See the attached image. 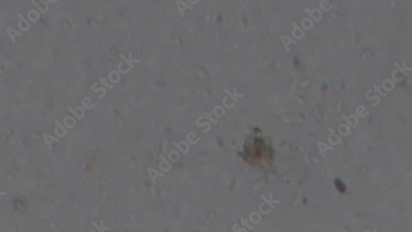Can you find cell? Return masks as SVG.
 Masks as SVG:
<instances>
[{"mask_svg": "<svg viewBox=\"0 0 412 232\" xmlns=\"http://www.w3.org/2000/svg\"><path fill=\"white\" fill-rule=\"evenodd\" d=\"M100 81H101L100 83L101 85L105 86L106 87L109 88V89H112V88L114 87L113 85H109V83H107V78H106V77H103V78L102 77H101Z\"/></svg>", "mask_w": 412, "mask_h": 232, "instance_id": "5bb4252c", "label": "cell"}, {"mask_svg": "<svg viewBox=\"0 0 412 232\" xmlns=\"http://www.w3.org/2000/svg\"><path fill=\"white\" fill-rule=\"evenodd\" d=\"M42 137H43V139L45 140V142L46 143L47 147L49 148L50 150L51 149V143L53 142H59V138H57L56 137H54V136H52L50 134L47 133H44L43 135H42Z\"/></svg>", "mask_w": 412, "mask_h": 232, "instance_id": "52a82bcc", "label": "cell"}, {"mask_svg": "<svg viewBox=\"0 0 412 232\" xmlns=\"http://www.w3.org/2000/svg\"><path fill=\"white\" fill-rule=\"evenodd\" d=\"M365 232H370V231H369V230H366V231H365ZM375 232H377V229H375Z\"/></svg>", "mask_w": 412, "mask_h": 232, "instance_id": "d6986e66", "label": "cell"}, {"mask_svg": "<svg viewBox=\"0 0 412 232\" xmlns=\"http://www.w3.org/2000/svg\"><path fill=\"white\" fill-rule=\"evenodd\" d=\"M120 57H121V59H122V60H123V61H125V62L126 63V64L128 65V66H129V68H134V64H132V63H130V61H129V59H128V58H126V57L125 56V54H121V55H120Z\"/></svg>", "mask_w": 412, "mask_h": 232, "instance_id": "9a60e30c", "label": "cell"}, {"mask_svg": "<svg viewBox=\"0 0 412 232\" xmlns=\"http://www.w3.org/2000/svg\"><path fill=\"white\" fill-rule=\"evenodd\" d=\"M82 105L83 108L85 110H93L95 107V103H93V100L90 97H85V98L82 99Z\"/></svg>", "mask_w": 412, "mask_h": 232, "instance_id": "30bf717a", "label": "cell"}, {"mask_svg": "<svg viewBox=\"0 0 412 232\" xmlns=\"http://www.w3.org/2000/svg\"><path fill=\"white\" fill-rule=\"evenodd\" d=\"M76 118L73 117L72 115H67L65 116V119L63 120V124L65 125L66 128H69V129H73V127H75L76 124H77V122H76Z\"/></svg>", "mask_w": 412, "mask_h": 232, "instance_id": "8992f818", "label": "cell"}, {"mask_svg": "<svg viewBox=\"0 0 412 232\" xmlns=\"http://www.w3.org/2000/svg\"><path fill=\"white\" fill-rule=\"evenodd\" d=\"M108 79L111 83H119L121 80V73L117 72V71H115V70L111 71V72H109Z\"/></svg>", "mask_w": 412, "mask_h": 232, "instance_id": "9c48e42d", "label": "cell"}, {"mask_svg": "<svg viewBox=\"0 0 412 232\" xmlns=\"http://www.w3.org/2000/svg\"><path fill=\"white\" fill-rule=\"evenodd\" d=\"M18 17H19V21H18V28L20 29V31L22 32H25V31H27L30 30V28L31 27V24L27 20H26V18L24 17L22 15L21 13L18 14Z\"/></svg>", "mask_w": 412, "mask_h": 232, "instance_id": "277c9868", "label": "cell"}, {"mask_svg": "<svg viewBox=\"0 0 412 232\" xmlns=\"http://www.w3.org/2000/svg\"><path fill=\"white\" fill-rule=\"evenodd\" d=\"M129 60L130 61V63H132V64H134V63H135V64H138V63H139V61H140L139 60H134V59H132L131 52L129 54Z\"/></svg>", "mask_w": 412, "mask_h": 232, "instance_id": "2e32d148", "label": "cell"}, {"mask_svg": "<svg viewBox=\"0 0 412 232\" xmlns=\"http://www.w3.org/2000/svg\"><path fill=\"white\" fill-rule=\"evenodd\" d=\"M148 172L149 174L150 177H151V179H152L153 181V183L155 184H156L155 179H156V177H157V176H163V174L159 173L158 171H157V170H153V168H149V169H148Z\"/></svg>", "mask_w": 412, "mask_h": 232, "instance_id": "7c38bea8", "label": "cell"}, {"mask_svg": "<svg viewBox=\"0 0 412 232\" xmlns=\"http://www.w3.org/2000/svg\"><path fill=\"white\" fill-rule=\"evenodd\" d=\"M123 64H124L123 61H121V62L119 63L118 66H117V68H118L119 72L121 73V74H127V73L130 71V68H128L126 69H123V68H122V65H123Z\"/></svg>", "mask_w": 412, "mask_h": 232, "instance_id": "4fadbf2b", "label": "cell"}, {"mask_svg": "<svg viewBox=\"0 0 412 232\" xmlns=\"http://www.w3.org/2000/svg\"><path fill=\"white\" fill-rule=\"evenodd\" d=\"M50 4H53V3H57V0H49V1H47Z\"/></svg>", "mask_w": 412, "mask_h": 232, "instance_id": "ac0fdd59", "label": "cell"}, {"mask_svg": "<svg viewBox=\"0 0 412 232\" xmlns=\"http://www.w3.org/2000/svg\"><path fill=\"white\" fill-rule=\"evenodd\" d=\"M40 12L36 9H31L27 12V18L31 22H36L40 19Z\"/></svg>", "mask_w": 412, "mask_h": 232, "instance_id": "ba28073f", "label": "cell"}, {"mask_svg": "<svg viewBox=\"0 0 412 232\" xmlns=\"http://www.w3.org/2000/svg\"><path fill=\"white\" fill-rule=\"evenodd\" d=\"M67 110L70 113L73 114V115L74 116L77 120H82L85 116V109L82 106H76L74 108H72L69 106V107H68Z\"/></svg>", "mask_w": 412, "mask_h": 232, "instance_id": "6da1fadb", "label": "cell"}, {"mask_svg": "<svg viewBox=\"0 0 412 232\" xmlns=\"http://www.w3.org/2000/svg\"><path fill=\"white\" fill-rule=\"evenodd\" d=\"M97 84H98L97 82H95V83H93V86H92V91H93V92H99V91H103V95H99V99H102L103 97H104V96H105V95H106V88H105V87H103V86H102V87H101L97 88V89H95V86H96V85H97Z\"/></svg>", "mask_w": 412, "mask_h": 232, "instance_id": "8fae6325", "label": "cell"}, {"mask_svg": "<svg viewBox=\"0 0 412 232\" xmlns=\"http://www.w3.org/2000/svg\"><path fill=\"white\" fill-rule=\"evenodd\" d=\"M6 31L8 32V36L10 37L11 41H12L13 44H15L16 36H23V32H22L21 31H18V30H16V29L13 28V27H10V26H8V27L6 28Z\"/></svg>", "mask_w": 412, "mask_h": 232, "instance_id": "5b68a950", "label": "cell"}, {"mask_svg": "<svg viewBox=\"0 0 412 232\" xmlns=\"http://www.w3.org/2000/svg\"><path fill=\"white\" fill-rule=\"evenodd\" d=\"M54 123L55 124V128H54V133L58 137H65V135L68 133V130L66 129V127L64 125V124H62L59 120H57L55 119L54 121Z\"/></svg>", "mask_w": 412, "mask_h": 232, "instance_id": "7a4b0ae2", "label": "cell"}, {"mask_svg": "<svg viewBox=\"0 0 412 232\" xmlns=\"http://www.w3.org/2000/svg\"><path fill=\"white\" fill-rule=\"evenodd\" d=\"M31 3H32V5L36 8V10H38L41 14L46 13L47 11L49 10V3L46 0H41V1H39L38 3L32 0Z\"/></svg>", "mask_w": 412, "mask_h": 232, "instance_id": "3957f363", "label": "cell"}, {"mask_svg": "<svg viewBox=\"0 0 412 232\" xmlns=\"http://www.w3.org/2000/svg\"><path fill=\"white\" fill-rule=\"evenodd\" d=\"M395 66H396V67H397V68H398V69H399L400 71H401V72H402V74L405 75V76H406V75H407V72H404V71H403V70H402V68H401V67H400L399 65L397 64V63H395Z\"/></svg>", "mask_w": 412, "mask_h": 232, "instance_id": "e0dca14e", "label": "cell"}]
</instances>
